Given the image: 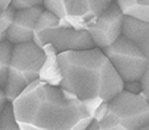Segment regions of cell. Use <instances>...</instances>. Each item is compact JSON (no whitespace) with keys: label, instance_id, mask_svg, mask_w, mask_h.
<instances>
[{"label":"cell","instance_id":"cell-1","mask_svg":"<svg viewBox=\"0 0 149 130\" xmlns=\"http://www.w3.org/2000/svg\"><path fill=\"white\" fill-rule=\"evenodd\" d=\"M11 103L20 130H77L81 120L92 117L73 93L41 80L29 84Z\"/></svg>","mask_w":149,"mask_h":130},{"label":"cell","instance_id":"cell-2","mask_svg":"<svg viewBox=\"0 0 149 130\" xmlns=\"http://www.w3.org/2000/svg\"><path fill=\"white\" fill-rule=\"evenodd\" d=\"M58 63L62 71L60 87L81 100L100 98L107 102L123 89V80L102 48L61 52Z\"/></svg>","mask_w":149,"mask_h":130},{"label":"cell","instance_id":"cell-3","mask_svg":"<svg viewBox=\"0 0 149 130\" xmlns=\"http://www.w3.org/2000/svg\"><path fill=\"white\" fill-rule=\"evenodd\" d=\"M149 123V100L144 93L122 89L109 100L100 130H141Z\"/></svg>","mask_w":149,"mask_h":130},{"label":"cell","instance_id":"cell-4","mask_svg":"<svg viewBox=\"0 0 149 130\" xmlns=\"http://www.w3.org/2000/svg\"><path fill=\"white\" fill-rule=\"evenodd\" d=\"M45 59L42 47L34 41L14 45L10 63L8 67L5 87L6 99L13 102L25 88L39 80L40 68Z\"/></svg>","mask_w":149,"mask_h":130},{"label":"cell","instance_id":"cell-5","mask_svg":"<svg viewBox=\"0 0 149 130\" xmlns=\"http://www.w3.org/2000/svg\"><path fill=\"white\" fill-rule=\"evenodd\" d=\"M123 82L141 81L147 71L149 59L142 50L125 36H120L112 45L102 48Z\"/></svg>","mask_w":149,"mask_h":130},{"label":"cell","instance_id":"cell-6","mask_svg":"<svg viewBox=\"0 0 149 130\" xmlns=\"http://www.w3.org/2000/svg\"><path fill=\"white\" fill-rule=\"evenodd\" d=\"M36 45L42 47L46 44H51L58 53L66 51L87 50L95 47L87 30L74 29L73 26L55 25L46 29L34 40Z\"/></svg>","mask_w":149,"mask_h":130},{"label":"cell","instance_id":"cell-7","mask_svg":"<svg viewBox=\"0 0 149 130\" xmlns=\"http://www.w3.org/2000/svg\"><path fill=\"white\" fill-rule=\"evenodd\" d=\"M124 16L117 3L113 1L96 21L87 26L86 30L90 34L95 47L104 48L122 36Z\"/></svg>","mask_w":149,"mask_h":130},{"label":"cell","instance_id":"cell-8","mask_svg":"<svg viewBox=\"0 0 149 130\" xmlns=\"http://www.w3.org/2000/svg\"><path fill=\"white\" fill-rule=\"evenodd\" d=\"M114 0H63L65 19L74 29L86 30Z\"/></svg>","mask_w":149,"mask_h":130},{"label":"cell","instance_id":"cell-9","mask_svg":"<svg viewBox=\"0 0 149 130\" xmlns=\"http://www.w3.org/2000/svg\"><path fill=\"white\" fill-rule=\"evenodd\" d=\"M44 9V6H35L15 10L13 21L6 31L5 39L10 41L13 45L32 41L35 25Z\"/></svg>","mask_w":149,"mask_h":130},{"label":"cell","instance_id":"cell-10","mask_svg":"<svg viewBox=\"0 0 149 130\" xmlns=\"http://www.w3.org/2000/svg\"><path fill=\"white\" fill-rule=\"evenodd\" d=\"M122 35L132 40L149 59V21L124 16Z\"/></svg>","mask_w":149,"mask_h":130},{"label":"cell","instance_id":"cell-11","mask_svg":"<svg viewBox=\"0 0 149 130\" xmlns=\"http://www.w3.org/2000/svg\"><path fill=\"white\" fill-rule=\"evenodd\" d=\"M45 59L40 68L39 80L49 83L51 86H60L62 81V71L58 63V52L51 44L42 46Z\"/></svg>","mask_w":149,"mask_h":130},{"label":"cell","instance_id":"cell-12","mask_svg":"<svg viewBox=\"0 0 149 130\" xmlns=\"http://www.w3.org/2000/svg\"><path fill=\"white\" fill-rule=\"evenodd\" d=\"M125 16L149 21V0H114Z\"/></svg>","mask_w":149,"mask_h":130},{"label":"cell","instance_id":"cell-13","mask_svg":"<svg viewBox=\"0 0 149 130\" xmlns=\"http://www.w3.org/2000/svg\"><path fill=\"white\" fill-rule=\"evenodd\" d=\"M0 130H20L11 102H8L0 113Z\"/></svg>","mask_w":149,"mask_h":130},{"label":"cell","instance_id":"cell-14","mask_svg":"<svg viewBox=\"0 0 149 130\" xmlns=\"http://www.w3.org/2000/svg\"><path fill=\"white\" fill-rule=\"evenodd\" d=\"M58 21H60V19H58L57 15H55L54 12L44 9L40 17H39V20H37V22H36V25H35L34 39H32V41H34L36 37L39 36L42 31H45L46 29H49V27H51V26H55V25H58Z\"/></svg>","mask_w":149,"mask_h":130},{"label":"cell","instance_id":"cell-15","mask_svg":"<svg viewBox=\"0 0 149 130\" xmlns=\"http://www.w3.org/2000/svg\"><path fill=\"white\" fill-rule=\"evenodd\" d=\"M44 8L46 10L54 12L57 15L60 21V26H71V24L65 19V9H63V0H44Z\"/></svg>","mask_w":149,"mask_h":130},{"label":"cell","instance_id":"cell-16","mask_svg":"<svg viewBox=\"0 0 149 130\" xmlns=\"http://www.w3.org/2000/svg\"><path fill=\"white\" fill-rule=\"evenodd\" d=\"M14 14H15V9H14L11 5L9 6L6 10H4L1 14H0V42H1L3 40H5L6 31H8L9 26H10L11 21H13Z\"/></svg>","mask_w":149,"mask_h":130},{"label":"cell","instance_id":"cell-17","mask_svg":"<svg viewBox=\"0 0 149 130\" xmlns=\"http://www.w3.org/2000/svg\"><path fill=\"white\" fill-rule=\"evenodd\" d=\"M10 5L19 10V9H29L35 6H44V0H11Z\"/></svg>","mask_w":149,"mask_h":130},{"label":"cell","instance_id":"cell-18","mask_svg":"<svg viewBox=\"0 0 149 130\" xmlns=\"http://www.w3.org/2000/svg\"><path fill=\"white\" fill-rule=\"evenodd\" d=\"M123 89L130 93H142V82L141 81H127L123 82Z\"/></svg>","mask_w":149,"mask_h":130},{"label":"cell","instance_id":"cell-19","mask_svg":"<svg viewBox=\"0 0 149 130\" xmlns=\"http://www.w3.org/2000/svg\"><path fill=\"white\" fill-rule=\"evenodd\" d=\"M142 82V92L144 93V95L148 98L149 100V63H148V67H147V71L144 73L143 78L141 80Z\"/></svg>","mask_w":149,"mask_h":130},{"label":"cell","instance_id":"cell-20","mask_svg":"<svg viewBox=\"0 0 149 130\" xmlns=\"http://www.w3.org/2000/svg\"><path fill=\"white\" fill-rule=\"evenodd\" d=\"M8 99H6V95H5V92H4V89H0V113H1V110L4 109V106H5V104L8 103Z\"/></svg>","mask_w":149,"mask_h":130},{"label":"cell","instance_id":"cell-21","mask_svg":"<svg viewBox=\"0 0 149 130\" xmlns=\"http://www.w3.org/2000/svg\"><path fill=\"white\" fill-rule=\"evenodd\" d=\"M5 83H6V77L4 76V71H3V66L0 63V89H3L5 87Z\"/></svg>","mask_w":149,"mask_h":130},{"label":"cell","instance_id":"cell-22","mask_svg":"<svg viewBox=\"0 0 149 130\" xmlns=\"http://www.w3.org/2000/svg\"><path fill=\"white\" fill-rule=\"evenodd\" d=\"M10 4H11V0H0V14L4 10H6L10 6Z\"/></svg>","mask_w":149,"mask_h":130},{"label":"cell","instance_id":"cell-23","mask_svg":"<svg viewBox=\"0 0 149 130\" xmlns=\"http://www.w3.org/2000/svg\"><path fill=\"white\" fill-rule=\"evenodd\" d=\"M87 130H100V123L97 122V120L92 119V122L90 123V125H88Z\"/></svg>","mask_w":149,"mask_h":130},{"label":"cell","instance_id":"cell-24","mask_svg":"<svg viewBox=\"0 0 149 130\" xmlns=\"http://www.w3.org/2000/svg\"><path fill=\"white\" fill-rule=\"evenodd\" d=\"M141 130H149V123L148 124H146L144 127H142V129Z\"/></svg>","mask_w":149,"mask_h":130}]
</instances>
